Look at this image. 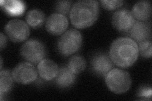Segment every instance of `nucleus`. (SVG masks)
Here are the masks:
<instances>
[{
  "mask_svg": "<svg viewBox=\"0 0 152 101\" xmlns=\"http://www.w3.org/2000/svg\"><path fill=\"white\" fill-rule=\"evenodd\" d=\"M132 39L136 43L148 41L151 38V25L145 22H135L130 31Z\"/></svg>",
  "mask_w": 152,
  "mask_h": 101,
  "instance_id": "9b49d317",
  "label": "nucleus"
},
{
  "mask_svg": "<svg viewBox=\"0 0 152 101\" xmlns=\"http://www.w3.org/2000/svg\"><path fill=\"white\" fill-rule=\"evenodd\" d=\"M82 44L81 33L75 29H70L61 36L57 43V47L61 54L69 56L77 52Z\"/></svg>",
  "mask_w": 152,
  "mask_h": 101,
  "instance_id": "20e7f679",
  "label": "nucleus"
},
{
  "mask_svg": "<svg viewBox=\"0 0 152 101\" xmlns=\"http://www.w3.org/2000/svg\"><path fill=\"white\" fill-rule=\"evenodd\" d=\"M139 55L138 46L130 38L120 37L110 46L109 56L113 64L122 68L133 65Z\"/></svg>",
  "mask_w": 152,
  "mask_h": 101,
  "instance_id": "f257e3e1",
  "label": "nucleus"
},
{
  "mask_svg": "<svg viewBox=\"0 0 152 101\" xmlns=\"http://www.w3.org/2000/svg\"><path fill=\"white\" fill-rule=\"evenodd\" d=\"M14 81L27 85L32 83L37 77V71L31 62H22L18 64L12 72Z\"/></svg>",
  "mask_w": 152,
  "mask_h": 101,
  "instance_id": "423d86ee",
  "label": "nucleus"
},
{
  "mask_svg": "<svg viewBox=\"0 0 152 101\" xmlns=\"http://www.w3.org/2000/svg\"><path fill=\"white\" fill-rule=\"evenodd\" d=\"M72 3V1H60L56 2L55 5V11L58 12V13L61 14V15H66L69 11H70V9Z\"/></svg>",
  "mask_w": 152,
  "mask_h": 101,
  "instance_id": "aec40b11",
  "label": "nucleus"
},
{
  "mask_svg": "<svg viewBox=\"0 0 152 101\" xmlns=\"http://www.w3.org/2000/svg\"><path fill=\"white\" fill-rule=\"evenodd\" d=\"M1 49H2L3 48L5 47L7 44V37L3 34V33H1Z\"/></svg>",
  "mask_w": 152,
  "mask_h": 101,
  "instance_id": "5701e85b",
  "label": "nucleus"
},
{
  "mask_svg": "<svg viewBox=\"0 0 152 101\" xmlns=\"http://www.w3.org/2000/svg\"><path fill=\"white\" fill-rule=\"evenodd\" d=\"M102 4V7L107 10H113L122 7L123 4V1L118 0H102L99 1Z\"/></svg>",
  "mask_w": 152,
  "mask_h": 101,
  "instance_id": "412c9836",
  "label": "nucleus"
},
{
  "mask_svg": "<svg viewBox=\"0 0 152 101\" xmlns=\"http://www.w3.org/2000/svg\"><path fill=\"white\" fill-rule=\"evenodd\" d=\"M138 97H145L146 99L151 97V89L150 87H142L138 93Z\"/></svg>",
  "mask_w": 152,
  "mask_h": 101,
  "instance_id": "4be33fe9",
  "label": "nucleus"
},
{
  "mask_svg": "<svg viewBox=\"0 0 152 101\" xmlns=\"http://www.w3.org/2000/svg\"><path fill=\"white\" fill-rule=\"evenodd\" d=\"M58 65L53 60L44 59L37 65V71L42 78L45 80H51L56 78L58 73Z\"/></svg>",
  "mask_w": 152,
  "mask_h": 101,
  "instance_id": "f8f14e48",
  "label": "nucleus"
},
{
  "mask_svg": "<svg viewBox=\"0 0 152 101\" xmlns=\"http://www.w3.org/2000/svg\"><path fill=\"white\" fill-rule=\"evenodd\" d=\"M1 7L10 15L17 16L21 15L25 9V4L19 1H1Z\"/></svg>",
  "mask_w": 152,
  "mask_h": 101,
  "instance_id": "f3484780",
  "label": "nucleus"
},
{
  "mask_svg": "<svg viewBox=\"0 0 152 101\" xmlns=\"http://www.w3.org/2000/svg\"><path fill=\"white\" fill-rule=\"evenodd\" d=\"M9 39L14 42H21L26 41L29 36V28L25 22L13 19L9 21L4 28Z\"/></svg>",
  "mask_w": 152,
  "mask_h": 101,
  "instance_id": "0eeeda50",
  "label": "nucleus"
},
{
  "mask_svg": "<svg viewBox=\"0 0 152 101\" xmlns=\"http://www.w3.org/2000/svg\"><path fill=\"white\" fill-rule=\"evenodd\" d=\"M132 14L135 19L140 22L148 20L151 15V7L148 1H141L134 4L132 9Z\"/></svg>",
  "mask_w": 152,
  "mask_h": 101,
  "instance_id": "4468645a",
  "label": "nucleus"
},
{
  "mask_svg": "<svg viewBox=\"0 0 152 101\" xmlns=\"http://www.w3.org/2000/svg\"><path fill=\"white\" fill-rule=\"evenodd\" d=\"M105 82L112 92L120 94L129 90L132 84L131 75L127 71L118 68L112 69L105 75Z\"/></svg>",
  "mask_w": 152,
  "mask_h": 101,
  "instance_id": "7ed1b4c3",
  "label": "nucleus"
},
{
  "mask_svg": "<svg viewBox=\"0 0 152 101\" xmlns=\"http://www.w3.org/2000/svg\"><path fill=\"white\" fill-rule=\"evenodd\" d=\"M12 74L8 70H1L0 72V93L1 100H3V94H6L11 90L13 84Z\"/></svg>",
  "mask_w": 152,
  "mask_h": 101,
  "instance_id": "dca6fc26",
  "label": "nucleus"
},
{
  "mask_svg": "<svg viewBox=\"0 0 152 101\" xmlns=\"http://www.w3.org/2000/svg\"><path fill=\"white\" fill-rule=\"evenodd\" d=\"M76 80V75L68 66H61L55 78V83L60 88H68L72 85Z\"/></svg>",
  "mask_w": 152,
  "mask_h": 101,
  "instance_id": "ddd939ff",
  "label": "nucleus"
},
{
  "mask_svg": "<svg viewBox=\"0 0 152 101\" xmlns=\"http://www.w3.org/2000/svg\"><path fill=\"white\" fill-rule=\"evenodd\" d=\"M69 25L68 19L65 15L55 13L47 18L46 28L52 35L59 36L64 33Z\"/></svg>",
  "mask_w": 152,
  "mask_h": 101,
  "instance_id": "1a4fd4ad",
  "label": "nucleus"
},
{
  "mask_svg": "<svg viewBox=\"0 0 152 101\" xmlns=\"http://www.w3.org/2000/svg\"><path fill=\"white\" fill-rule=\"evenodd\" d=\"M136 22V19L132 13L127 9H121L116 11L112 17L113 27L119 32L130 31Z\"/></svg>",
  "mask_w": 152,
  "mask_h": 101,
  "instance_id": "6e6552de",
  "label": "nucleus"
},
{
  "mask_svg": "<svg viewBox=\"0 0 152 101\" xmlns=\"http://www.w3.org/2000/svg\"><path fill=\"white\" fill-rule=\"evenodd\" d=\"M91 65L94 72L99 76H105L113 67V62L110 56L104 52H98L91 60Z\"/></svg>",
  "mask_w": 152,
  "mask_h": 101,
  "instance_id": "9d476101",
  "label": "nucleus"
},
{
  "mask_svg": "<svg viewBox=\"0 0 152 101\" xmlns=\"http://www.w3.org/2000/svg\"><path fill=\"white\" fill-rule=\"evenodd\" d=\"M99 13V3L94 0L76 2L71 8L70 18L72 25L83 29L91 27L97 20Z\"/></svg>",
  "mask_w": 152,
  "mask_h": 101,
  "instance_id": "f03ea898",
  "label": "nucleus"
},
{
  "mask_svg": "<svg viewBox=\"0 0 152 101\" xmlns=\"http://www.w3.org/2000/svg\"><path fill=\"white\" fill-rule=\"evenodd\" d=\"M139 53L145 58H150L152 55V44L151 41L140 43L138 46Z\"/></svg>",
  "mask_w": 152,
  "mask_h": 101,
  "instance_id": "6ab92c4d",
  "label": "nucleus"
},
{
  "mask_svg": "<svg viewBox=\"0 0 152 101\" xmlns=\"http://www.w3.org/2000/svg\"><path fill=\"white\" fill-rule=\"evenodd\" d=\"M20 54L29 62L37 64L44 60L46 54V49L41 42L36 39H30L22 46Z\"/></svg>",
  "mask_w": 152,
  "mask_h": 101,
  "instance_id": "39448f33",
  "label": "nucleus"
},
{
  "mask_svg": "<svg viewBox=\"0 0 152 101\" xmlns=\"http://www.w3.org/2000/svg\"><path fill=\"white\" fill-rule=\"evenodd\" d=\"M68 68L75 75L82 73L86 68V61L80 55H75L69 60Z\"/></svg>",
  "mask_w": 152,
  "mask_h": 101,
  "instance_id": "a211bd4d",
  "label": "nucleus"
},
{
  "mask_svg": "<svg viewBox=\"0 0 152 101\" xmlns=\"http://www.w3.org/2000/svg\"><path fill=\"white\" fill-rule=\"evenodd\" d=\"M27 23L32 28H37L42 25L45 21V15L41 9H32L26 14Z\"/></svg>",
  "mask_w": 152,
  "mask_h": 101,
  "instance_id": "2eb2a0df",
  "label": "nucleus"
}]
</instances>
